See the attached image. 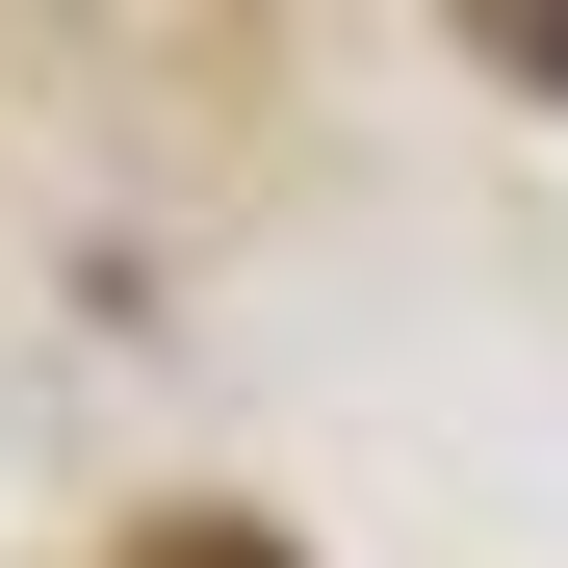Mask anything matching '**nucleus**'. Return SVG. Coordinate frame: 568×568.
I'll use <instances>...</instances> for the list:
<instances>
[{"instance_id": "1", "label": "nucleus", "mask_w": 568, "mask_h": 568, "mask_svg": "<svg viewBox=\"0 0 568 568\" xmlns=\"http://www.w3.org/2000/svg\"><path fill=\"white\" fill-rule=\"evenodd\" d=\"M491 52H517V78H568V0H491Z\"/></svg>"}]
</instances>
